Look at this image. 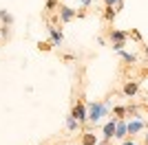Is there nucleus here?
<instances>
[{
  "label": "nucleus",
  "instance_id": "nucleus-2",
  "mask_svg": "<svg viewBox=\"0 0 148 145\" xmlns=\"http://www.w3.org/2000/svg\"><path fill=\"white\" fill-rule=\"evenodd\" d=\"M102 110H104L102 106L93 103V106H91V115H88V119H91V121H97V119H99V115H102Z\"/></svg>",
  "mask_w": 148,
  "mask_h": 145
},
{
  "label": "nucleus",
  "instance_id": "nucleus-4",
  "mask_svg": "<svg viewBox=\"0 0 148 145\" xmlns=\"http://www.w3.org/2000/svg\"><path fill=\"white\" fill-rule=\"evenodd\" d=\"M124 37H126V33H122V31H113L111 33V40H115L117 44H124Z\"/></svg>",
  "mask_w": 148,
  "mask_h": 145
},
{
  "label": "nucleus",
  "instance_id": "nucleus-5",
  "mask_svg": "<svg viewBox=\"0 0 148 145\" xmlns=\"http://www.w3.org/2000/svg\"><path fill=\"white\" fill-rule=\"evenodd\" d=\"M124 92H126V95H135L137 92V84L135 81H133V84H126L124 86Z\"/></svg>",
  "mask_w": 148,
  "mask_h": 145
},
{
  "label": "nucleus",
  "instance_id": "nucleus-3",
  "mask_svg": "<svg viewBox=\"0 0 148 145\" xmlns=\"http://www.w3.org/2000/svg\"><path fill=\"white\" fill-rule=\"evenodd\" d=\"M115 125H117L115 121H108V123L104 125V139H111V136H113V132H115Z\"/></svg>",
  "mask_w": 148,
  "mask_h": 145
},
{
  "label": "nucleus",
  "instance_id": "nucleus-1",
  "mask_svg": "<svg viewBox=\"0 0 148 145\" xmlns=\"http://www.w3.org/2000/svg\"><path fill=\"white\" fill-rule=\"evenodd\" d=\"M73 119H77V121L86 119V115H84V106H82V103H77V106L73 108Z\"/></svg>",
  "mask_w": 148,
  "mask_h": 145
},
{
  "label": "nucleus",
  "instance_id": "nucleus-10",
  "mask_svg": "<svg viewBox=\"0 0 148 145\" xmlns=\"http://www.w3.org/2000/svg\"><path fill=\"white\" fill-rule=\"evenodd\" d=\"M122 57L126 62H135V55H130V53H122Z\"/></svg>",
  "mask_w": 148,
  "mask_h": 145
},
{
  "label": "nucleus",
  "instance_id": "nucleus-11",
  "mask_svg": "<svg viewBox=\"0 0 148 145\" xmlns=\"http://www.w3.org/2000/svg\"><path fill=\"white\" fill-rule=\"evenodd\" d=\"M115 115H119V117L126 115V108H115Z\"/></svg>",
  "mask_w": 148,
  "mask_h": 145
},
{
  "label": "nucleus",
  "instance_id": "nucleus-6",
  "mask_svg": "<svg viewBox=\"0 0 148 145\" xmlns=\"http://www.w3.org/2000/svg\"><path fill=\"white\" fill-rule=\"evenodd\" d=\"M82 143H84V145H95V136H93V134H84Z\"/></svg>",
  "mask_w": 148,
  "mask_h": 145
},
{
  "label": "nucleus",
  "instance_id": "nucleus-14",
  "mask_svg": "<svg viewBox=\"0 0 148 145\" xmlns=\"http://www.w3.org/2000/svg\"><path fill=\"white\" fill-rule=\"evenodd\" d=\"M146 145H148V134H146Z\"/></svg>",
  "mask_w": 148,
  "mask_h": 145
},
{
  "label": "nucleus",
  "instance_id": "nucleus-8",
  "mask_svg": "<svg viewBox=\"0 0 148 145\" xmlns=\"http://www.w3.org/2000/svg\"><path fill=\"white\" fill-rule=\"evenodd\" d=\"M139 127H142V123H139V121H135V123H130V125H128V132L133 134V132H137Z\"/></svg>",
  "mask_w": 148,
  "mask_h": 145
},
{
  "label": "nucleus",
  "instance_id": "nucleus-7",
  "mask_svg": "<svg viewBox=\"0 0 148 145\" xmlns=\"http://www.w3.org/2000/svg\"><path fill=\"white\" fill-rule=\"evenodd\" d=\"M62 18H64V20H71V18H73V11L64 7V9H62Z\"/></svg>",
  "mask_w": 148,
  "mask_h": 145
},
{
  "label": "nucleus",
  "instance_id": "nucleus-9",
  "mask_svg": "<svg viewBox=\"0 0 148 145\" xmlns=\"http://www.w3.org/2000/svg\"><path fill=\"white\" fill-rule=\"evenodd\" d=\"M113 16H115V11H113V7H106V18L113 20Z\"/></svg>",
  "mask_w": 148,
  "mask_h": 145
},
{
  "label": "nucleus",
  "instance_id": "nucleus-12",
  "mask_svg": "<svg viewBox=\"0 0 148 145\" xmlns=\"http://www.w3.org/2000/svg\"><path fill=\"white\" fill-rule=\"evenodd\" d=\"M113 2H115V0H106V5H108V7H111V5H113Z\"/></svg>",
  "mask_w": 148,
  "mask_h": 145
},
{
  "label": "nucleus",
  "instance_id": "nucleus-13",
  "mask_svg": "<svg viewBox=\"0 0 148 145\" xmlns=\"http://www.w3.org/2000/svg\"><path fill=\"white\" fill-rule=\"evenodd\" d=\"M124 145H133V141H130V143H124Z\"/></svg>",
  "mask_w": 148,
  "mask_h": 145
}]
</instances>
